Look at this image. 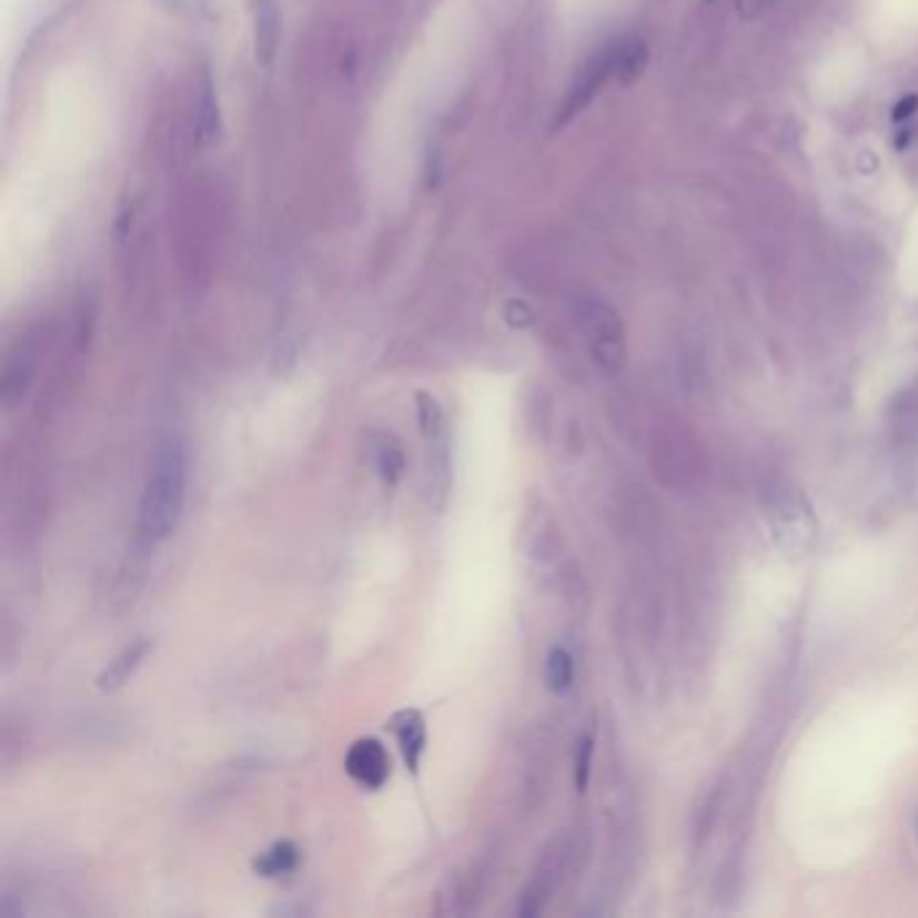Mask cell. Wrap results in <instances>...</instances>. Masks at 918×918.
Here are the masks:
<instances>
[{
  "instance_id": "cell-1",
  "label": "cell",
  "mask_w": 918,
  "mask_h": 918,
  "mask_svg": "<svg viewBox=\"0 0 918 918\" xmlns=\"http://www.w3.org/2000/svg\"><path fill=\"white\" fill-rule=\"evenodd\" d=\"M189 458L181 436L168 434L157 442L145 474L141 512H138V547L151 553L175 531L186 498Z\"/></svg>"
},
{
  "instance_id": "cell-2",
  "label": "cell",
  "mask_w": 918,
  "mask_h": 918,
  "mask_svg": "<svg viewBox=\"0 0 918 918\" xmlns=\"http://www.w3.org/2000/svg\"><path fill=\"white\" fill-rule=\"evenodd\" d=\"M652 468L668 491L689 493L703 491L708 483V453L706 445L682 417H666L652 432L649 447Z\"/></svg>"
},
{
  "instance_id": "cell-3",
  "label": "cell",
  "mask_w": 918,
  "mask_h": 918,
  "mask_svg": "<svg viewBox=\"0 0 918 918\" xmlns=\"http://www.w3.org/2000/svg\"><path fill=\"white\" fill-rule=\"evenodd\" d=\"M763 515L778 547L787 553H806L816 539V521L810 502L789 480L776 477L763 487Z\"/></svg>"
},
{
  "instance_id": "cell-4",
  "label": "cell",
  "mask_w": 918,
  "mask_h": 918,
  "mask_svg": "<svg viewBox=\"0 0 918 918\" xmlns=\"http://www.w3.org/2000/svg\"><path fill=\"white\" fill-rule=\"evenodd\" d=\"M576 321H579L595 364L606 375H617L625 366V356H628V351H625V326L617 310L609 302L598 300V296H582L576 302Z\"/></svg>"
},
{
  "instance_id": "cell-5",
  "label": "cell",
  "mask_w": 918,
  "mask_h": 918,
  "mask_svg": "<svg viewBox=\"0 0 918 918\" xmlns=\"http://www.w3.org/2000/svg\"><path fill=\"white\" fill-rule=\"evenodd\" d=\"M345 770L359 787L364 789H383V784L391 776V759L385 746L377 738H359L356 744L347 749L345 755Z\"/></svg>"
},
{
  "instance_id": "cell-6",
  "label": "cell",
  "mask_w": 918,
  "mask_h": 918,
  "mask_svg": "<svg viewBox=\"0 0 918 918\" xmlns=\"http://www.w3.org/2000/svg\"><path fill=\"white\" fill-rule=\"evenodd\" d=\"M609 75H614V43H606V47L582 68V73L576 75L572 92H568L566 103H563V113L558 122L566 124L568 119H574L576 113L585 109L595 94H598L601 87L606 84Z\"/></svg>"
},
{
  "instance_id": "cell-7",
  "label": "cell",
  "mask_w": 918,
  "mask_h": 918,
  "mask_svg": "<svg viewBox=\"0 0 918 918\" xmlns=\"http://www.w3.org/2000/svg\"><path fill=\"white\" fill-rule=\"evenodd\" d=\"M566 862H568V846L561 844V840H558V844H555L547 854H544V859H542L539 870H536L534 881H531L528 889H525L523 908H521L523 916L539 914L544 905H547L549 897H553V891L558 889L563 870H566Z\"/></svg>"
},
{
  "instance_id": "cell-8",
  "label": "cell",
  "mask_w": 918,
  "mask_h": 918,
  "mask_svg": "<svg viewBox=\"0 0 918 918\" xmlns=\"http://www.w3.org/2000/svg\"><path fill=\"white\" fill-rule=\"evenodd\" d=\"M391 733L396 736L399 749H402L404 763L407 768L417 774L421 768V759L426 755V719L417 708H402L391 717Z\"/></svg>"
},
{
  "instance_id": "cell-9",
  "label": "cell",
  "mask_w": 918,
  "mask_h": 918,
  "mask_svg": "<svg viewBox=\"0 0 918 918\" xmlns=\"http://www.w3.org/2000/svg\"><path fill=\"white\" fill-rule=\"evenodd\" d=\"M151 649H154L151 638H138V642L127 644L109 666L103 668V674L98 676V687L103 689V693H113V689L124 687L127 682L135 676V670L143 666V660L151 655Z\"/></svg>"
},
{
  "instance_id": "cell-10",
  "label": "cell",
  "mask_w": 918,
  "mask_h": 918,
  "mask_svg": "<svg viewBox=\"0 0 918 918\" xmlns=\"http://www.w3.org/2000/svg\"><path fill=\"white\" fill-rule=\"evenodd\" d=\"M649 47L642 36H628L614 41V75L623 87L636 84L647 71Z\"/></svg>"
},
{
  "instance_id": "cell-11",
  "label": "cell",
  "mask_w": 918,
  "mask_h": 918,
  "mask_svg": "<svg viewBox=\"0 0 918 918\" xmlns=\"http://www.w3.org/2000/svg\"><path fill=\"white\" fill-rule=\"evenodd\" d=\"M889 428L900 445H918V380L891 404Z\"/></svg>"
},
{
  "instance_id": "cell-12",
  "label": "cell",
  "mask_w": 918,
  "mask_h": 918,
  "mask_svg": "<svg viewBox=\"0 0 918 918\" xmlns=\"http://www.w3.org/2000/svg\"><path fill=\"white\" fill-rule=\"evenodd\" d=\"M281 41V11L275 0H256V57L270 65Z\"/></svg>"
},
{
  "instance_id": "cell-13",
  "label": "cell",
  "mask_w": 918,
  "mask_h": 918,
  "mask_svg": "<svg viewBox=\"0 0 918 918\" xmlns=\"http://www.w3.org/2000/svg\"><path fill=\"white\" fill-rule=\"evenodd\" d=\"M296 862H300V848H296V844H291V840H278L268 851L259 854V857L253 859V870L264 878H278L294 870Z\"/></svg>"
},
{
  "instance_id": "cell-14",
  "label": "cell",
  "mask_w": 918,
  "mask_h": 918,
  "mask_svg": "<svg viewBox=\"0 0 918 918\" xmlns=\"http://www.w3.org/2000/svg\"><path fill=\"white\" fill-rule=\"evenodd\" d=\"M221 132V111L216 98V84H213L211 71H202V92H200V138L205 143L216 141Z\"/></svg>"
},
{
  "instance_id": "cell-15",
  "label": "cell",
  "mask_w": 918,
  "mask_h": 918,
  "mask_svg": "<svg viewBox=\"0 0 918 918\" xmlns=\"http://www.w3.org/2000/svg\"><path fill=\"white\" fill-rule=\"evenodd\" d=\"M544 682L553 693H566L574 685V657L572 652L563 647L549 649L547 660H544Z\"/></svg>"
},
{
  "instance_id": "cell-16",
  "label": "cell",
  "mask_w": 918,
  "mask_h": 918,
  "mask_svg": "<svg viewBox=\"0 0 918 918\" xmlns=\"http://www.w3.org/2000/svg\"><path fill=\"white\" fill-rule=\"evenodd\" d=\"M375 464H377L380 477H383V483L396 485L399 480H402L407 461H404V453H402V447H399V442L391 440V436H383V442L377 445Z\"/></svg>"
},
{
  "instance_id": "cell-17",
  "label": "cell",
  "mask_w": 918,
  "mask_h": 918,
  "mask_svg": "<svg viewBox=\"0 0 918 918\" xmlns=\"http://www.w3.org/2000/svg\"><path fill=\"white\" fill-rule=\"evenodd\" d=\"M591 763H593V738L585 736L579 740V751H576V789L585 793L587 781H591Z\"/></svg>"
},
{
  "instance_id": "cell-18",
  "label": "cell",
  "mask_w": 918,
  "mask_h": 918,
  "mask_svg": "<svg viewBox=\"0 0 918 918\" xmlns=\"http://www.w3.org/2000/svg\"><path fill=\"white\" fill-rule=\"evenodd\" d=\"M916 109H918V94H905L900 103L895 105V111H891V119H895V122H905L908 117H914Z\"/></svg>"
}]
</instances>
